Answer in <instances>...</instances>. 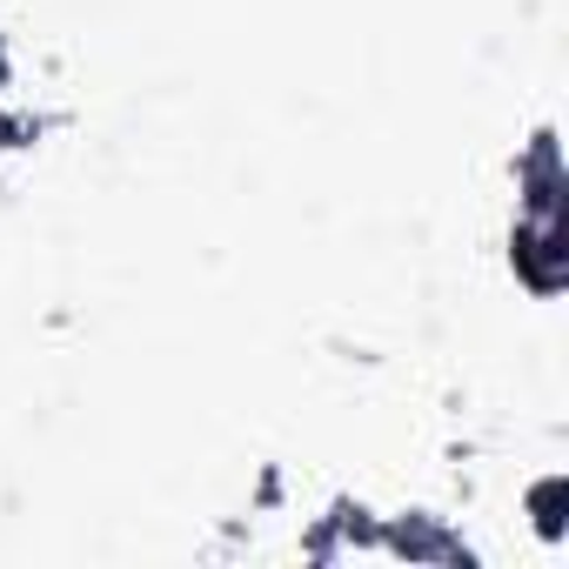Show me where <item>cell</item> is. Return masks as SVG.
I'll return each instance as SVG.
<instances>
[{
  "instance_id": "1",
  "label": "cell",
  "mask_w": 569,
  "mask_h": 569,
  "mask_svg": "<svg viewBox=\"0 0 569 569\" xmlns=\"http://www.w3.org/2000/svg\"><path fill=\"white\" fill-rule=\"evenodd\" d=\"M562 174H556V141L536 134L529 148V194H516V274L529 296H556L562 289V201H556Z\"/></svg>"
}]
</instances>
